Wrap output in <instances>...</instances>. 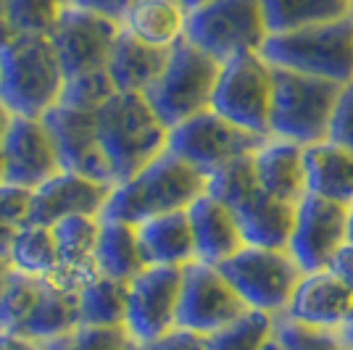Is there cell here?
<instances>
[{
	"label": "cell",
	"mask_w": 353,
	"mask_h": 350,
	"mask_svg": "<svg viewBox=\"0 0 353 350\" xmlns=\"http://www.w3.org/2000/svg\"><path fill=\"white\" fill-rule=\"evenodd\" d=\"M95 124L114 187L169 150V127L143 92H114L95 111Z\"/></svg>",
	"instance_id": "6da1fadb"
},
{
	"label": "cell",
	"mask_w": 353,
	"mask_h": 350,
	"mask_svg": "<svg viewBox=\"0 0 353 350\" xmlns=\"http://www.w3.org/2000/svg\"><path fill=\"white\" fill-rule=\"evenodd\" d=\"M208 192V176L190 166L172 150L161 153L140 169L132 179L111 190L103 219H119L127 224H143L153 216L188 211L201 195Z\"/></svg>",
	"instance_id": "7a4b0ae2"
},
{
	"label": "cell",
	"mask_w": 353,
	"mask_h": 350,
	"mask_svg": "<svg viewBox=\"0 0 353 350\" xmlns=\"http://www.w3.org/2000/svg\"><path fill=\"white\" fill-rule=\"evenodd\" d=\"M66 72L45 34H14L0 48V101L14 116L43 119L61 103Z\"/></svg>",
	"instance_id": "3957f363"
},
{
	"label": "cell",
	"mask_w": 353,
	"mask_h": 350,
	"mask_svg": "<svg viewBox=\"0 0 353 350\" xmlns=\"http://www.w3.org/2000/svg\"><path fill=\"white\" fill-rule=\"evenodd\" d=\"M208 192L235 211L245 245L288 248L293 234L295 205L282 203L261 190L253 169V156H245L208 176Z\"/></svg>",
	"instance_id": "277c9868"
},
{
	"label": "cell",
	"mask_w": 353,
	"mask_h": 350,
	"mask_svg": "<svg viewBox=\"0 0 353 350\" xmlns=\"http://www.w3.org/2000/svg\"><path fill=\"white\" fill-rule=\"evenodd\" d=\"M274 69L306 74L335 85L353 82V16L309 30L269 34L259 50Z\"/></svg>",
	"instance_id": "5b68a950"
},
{
	"label": "cell",
	"mask_w": 353,
	"mask_h": 350,
	"mask_svg": "<svg viewBox=\"0 0 353 350\" xmlns=\"http://www.w3.org/2000/svg\"><path fill=\"white\" fill-rule=\"evenodd\" d=\"M343 85L274 69V98L269 114V137H282L309 147L330 140V124Z\"/></svg>",
	"instance_id": "8992f818"
},
{
	"label": "cell",
	"mask_w": 353,
	"mask_h": 350,
	"mask_svg": "<svg viewBox=\"0 0 353 350\" xmlns=\"http://www.w3.org/2000/svg\"><path fill=\"white\" fill-rule=\"evenodd\" d=\"M221 63L182 40L169 50V59L159 79L145 92L148 103L169 130L211 108L214 88L219 79Z\"/></svg>",
	"instance_id": "52a82bcc"
},
{
	"label": "cell",
	"mask_w": 353,
	"mask_h": 350,
	"mask_svg": "<svg viewBox=\"0 0 353 350\" xmlns=\"http://www.w3.org/2000/svg\"><path fill=\"white\" fill-rule=\"evenodd\" d=\"M219 271L243 298L250 311H264L277 316L288 311L298 282L303 277L288 248H259L245 245L232 258L219 263Z\"/></svg>",
	"instance_id": "ba28073f"
},
{
	"label": "cell",
	"mask_w": 353,
	"mask_h": 350,
	"mask_svg": "<svg viewBox=\"0 0 353 350\" xmlns=\"http://www.w3.org/2000/svg\"><path fill=\"white\" fill-rule=\"evenodd\" d=\"M269 37L261 0H211L208 6L188 14V34L219 63L245 53H259Z\"/></svg>",
	"instance_id": "9c48e42d"
},
{
	"label": "cell",
	"mask_w": 353,
	"mask_h": 350,
	"mask_svg": "<svg viewBox=\"0 0 353 350\" xmlns=\"http://www.w3.org/2000/svg\"><path fill=\"white\" fill-rule=\"evenodd\" d=\"M274 98V66L261 53H245L221 63L211 111L243 130L269 137Z\"/></svg>",
	"instance_id": "30bf717a"
},
{
	"label": "cell",
	"mask_w": 353,
	"mask_h": 350,
	"mask_svg": "<svg viewBox=\"0 0 353 350\" xmlns=\"http://www.w3.org/2000/svg\"><path fill=\"white\" fill-rule=\"evenodd\" d=\"M264 140L266 137L237 127L211 108L169 130V150L206 176L245 156H253L264 145Z\"/></svg>",
	"instance_id": "8fae6325"
},
{
	"label": "cell",
	"mask_w": 353,
	"mask_h": 350,
	"mask_svg": "<svg viewBox=\"0 0 353 350\" xmlns=\"http://www.w3.org/2000/svg\"><path fill=\"white\" fill-rule=\"evenodd\" d=\"M182 271L174 266H145L127 285L124 329L137 345H153L176 329Z\"/></svg>",
	"instance_id": "7c38bea8"
},
{
	"label": "cell",
	"mask_w": 353,
	"mask_h": 350,
	"mask_svg": "<svg viewBox=\"0 0 353 350\" xmlns=\"http://www.w3.org/2000/svg\"><path fill=\"white\" fill-rule=\"evenodd\" d=\"M248 311L243 298L219 271V266L192 261L182 271V295L176 329H188L192 335L211 337L224 329Z\"/></svg>",
	"instance_id": "4fadbf2b"
},
{
	"label": "cell",
	"mask_w": 353,
	"mask_h": 350,
	"mask_svg": "<svg viewBox=\"0 0 353 350\" xmlns=\"http://www.w3.org/2000/svg\"><path fill=\"white\" fill-rule=\"evenodd\" d=\"M348 243V208L316 195H306L295 205L293 234L288 250L303 274L324 271Z\"/></svg>",
	"instance_id": "5bb4252c"
},
{
	"label": "cell",
	"mask_w": 353,
	"mask_h": 350,
	"mask_svg": "<svg viewBox=\"0 0 353 350\" xmlns=\"http://www.w3.org/2000/svg\"><path fill=\"white\" fill-rule=\"evenodd\" d=\"M121 24L82 8L66 6L50 40L56 45L66 79L79 74L103 72Z\"/></svg>",
	"instance_id": "9a60e30c"
},
{
	"label": "cell",
	"mask_w": 353,
	"mask_h": 350,
	"mask_svg": "<svg viewBox=\"0 0 353 350\" xmlns=\"http://www.w3.org/2000/svg\"><path fill=\"white\" fill-rule=\"evenodd\" d=\"M0 156L6 166V182L27 190H37L61 172L59 150L43 119L16 116L0 145Z\"/></svg>",
	"instance_id": "2e32d148"
},
{
	"label": "cell",
	"mask_w": 353,
	"mask_h": 350,
	"mask_svg": "<svg viewBox=\"0 0 353 350\" xmlns=\"http://www.w3.org/2000/svg\"><path fill=\"white\" fill-rule=\"evenodd\" d=\"M43 121L53 137V145L59 150L61 169L111 185L108 166H105L101 143H98L95 111H79V108H69L59 103L56 108L45 114Z\"/></svg>",
	"instance_id": "e0dca14e"
},
{
	"label": "cell",
	"mask_w": 353,
	"mask_h": 350,
	"mask_svg": "<svg viewBox=\"0 0 353 350\" xmlns=\"http://www.w3.org/2000/svg\"><path fill=\"white\" fill-rule=\"evenodd\" d=\"M111 185L61 169L32 192V221L53 227L69 216H103Z\"/></svg>",
	"instance_id": "ac0fdd59"
},
{
	"label": "cell",
	"mask_w": 353,
	"mask_h": 350,
	"mask_svg": "<svg viewBox=\"0 0 353 350\" xmlns=\"http://www.w3.org/2000/svg\"><path fill=\"white\" fill-rule=\"evenodd\" d=\"M353 308V290L343 279L324 269V271H309L303 274L293 298L288 303L285 319L314 327V329H335L338 332L343 321L348 319Z\"/></svg>",
	"instance_id": "d6986e66"
},
{
	"label": "cell",
	"mask_w": 353,
	"mask_h": 350,
	"mask_svg": "<svg viewBox=\"0 0 353 350\" xmlns=\"http://www.w3.org/2000/svg\"><path fill=\"white\" fill-rule=\"evenodd\" d=\"M188 216L195 237V261L219 266L227 258H232L237 250L245 248V237L235 211L211 192L201 195L188 208Z\"/></svg>",
	"instance_id": "ffe728a7"
},
{
	"label": "cell",
	"mask_w": 353,
	"mask_h": 350,
	"mask_svg": "<svg viewBox=\"0 0 353 350\" xmlns=\"http://www.w3.org/2000/svg\"><path fill=\"white\" fill-rule=\"evenodd\" d=\"M303 153L306 147L298 143L282 140V137H266L264 145L253 153V169L261 190L282 203H301L309 195Z\"/></svg>",
	"instance_id": "44dd1931"
},
{
	"label": "cell",
	"mask_w": 353,
	"mask_h": 350,
	"mask_svg": "<svg viewBox=\"0 0 353 350\" xmlns=\"http://www.w3.org/2000/svg\"><path fill=\"white\" fill-rule=\"evenodd\" d=\"M137 243L145 266L185 269L195 261V237L188 211L163 214L137 224Z\"/></svg>",
	"instance_id": "7402d4cb"
},
{
	"label": "cell",
	"mask_w": 353,
	"mask_h": 350,
	"mask_svg": "<svg viewBox=\"0 0 353 350\" xmlns=\"http://www.w3.org/2000/svg\"><path fill=\"white\" fill-rule=\"evenodd\" d=\"M169 59V50L137 40L127 30H119L111 56L105 63V72L111 76L117 92H143L159 79Z\"/></svg>",
	"instance_id": "603a6c76"
},
{
	"label": "cell",
	"mask_w": 353,
	"mask_h": 350,
	"mask_svg": "<svg viewBox=\"0 0 353 350\" xmlns=\"http://www.w3.org/2000/svg\"><path fill=\"white\" fill-rule=\"evenodd\" d=\"M306 185L309 195L332 200L345 208L353 205V153L332 140L309 145L306 153Z\"/></svg>",
	"instance_id": "cb8c5ba5"
},
{
	"label": "cell",
	"mask_w": 353,
	"mask_h": 350,
	"mask_svg": "<svg viewBox=\"0 0 353 350\" xmlns=\"http://www.w3.org/2000/svg\"><path fill=\"white\" fill-rule=\"evenodd\" d=\"M121 30L153 48L172 50L188 34V11L176 0H134Z\"/></svg>",
	"instance_id": "d4e9b609"
},
{
	"label": "cell",
	"mask_w": 353,
	"mask_h": 350,
	"mask_svg": "<svg viewBox=\"0 0 353 350\" xmlns=\"http://www.w3.org/2000/svg\"><path fill=\"white\" fill-rule=\"evenodd\" d=\"M95 269L98 274L121 282H130L145 269L134 224L101 216V232L95 243Z\"/></svg>",
	"instance_id": "484cf974"
},
{
	"label": "cell",
	"mask_w": 353,
	"mask_h": 350,
	"mask_svg": "<svg viewBox=\"0 0 353 350\" xmlns=\"http://www.w3.org/2000/svg\"><path fill=\"white\" fill-rule=\"evenodd\" d=\"M82 327L79 316V292L66 290L56 282L45 279L40 300L32 311L30 321L24 327V337H32L37 342H50L56 337L72 335L74 329Z\"/></svg>",
	"instance_id": "4316f807"
},
{
	"label": "cell",
	"mask_w": 353,
	"mask_h": 350,
	"mask_svg": "<svg viewBox=\"0 0 353 350\" xmlns=\"http://www.w3.org/2000/svg\"><path fill=\"white\" fill-rule=\"evenodd\" d=\"M261 8L269 34L309 30L353 16L351 0H261Z\"/></svg>",
	"instance_id": "83f0119b"
},
{
	"label": "cell",
	"mask_w": 353,
	"mask_h": 350,
	"mask_svg": "<svg viewBox=\"0 0 353 350\" xmlns=\"http://www.w3.org/2000/svg\"><path fill=\"white\" fill-rule=\"evenodd\" d=\"M8 266L16 271H24L30 277L50 279L61 266L59 245L53 227L45 224H27L16 229L11 250H8Z\"/></svg>",
	"instance_id": "f1b7e54d"
},
{
	"label": "cell",
	"mask_w": 353,
	"mask_h": 350,
	"mask_svg": "<svg viewBox=\"0 0 353 350\" xmlns=\"http://www.w3.org/2000/svg\"><path fill=\"white\" fill-rule=\"evenodd\" d=\"M127 285L121 279L92 277L79 290V316L82 327H124L127 319Z\"/></svg>",
	"instance_id": "f546056e"
},
{
	"label": "cell",
	"mask_w": 353,
	"mask_h": 350,
	"mask_svg": "<svg viewBox=\"0 0 353 350\" xmlns=\"http://www.w3.org/2000/svg\"><path fill=\"white\" fill-rule=\"evenodd\" d=\"M43 282L45 279L40 277H30L24 271L8 269L6 282L0 287V332H8V335L24 332L32 311L40 300Z\"/></svg>",
	"instance_id": "4dcf8cb0"
},
{
	"label": "cell",
	"mask_w": 353,
	"mask_h": 350,
	"mask_svg": "<svg viewBox=\"0 0 353 350\" xmlns=\"http://www.w3.org/2000/svg\"><path fill=\"white\" fill-rule=\"evenodd\" d=\"M277 316L264 311H245L240 319L206 337V350H266L274 340Z\"/></svg>",
	"instance_id": "1f68e13d"
},
{
	"label": "cell",
	"mask_w": 353,
	"mask_h": 350,
	"mask_svg": "<svg viewBox=\"0 0 353 350\" xmlns=\"http://www.w3.org/2000/svg\"><path fill=\"white\" fill-rule=\"evenodd\" d=\"M6 8L14 34L50 37L66 8V0H6Z\"/></svg>",
	"instance_id": "d6a6232c"
},
{
	"label": "cell",
	"mask_w": 353,
	"mask_h": 350,
	"mask_svg": "<svg viewBox=\"0 0 353 350\" xmlns=\"http://www.w3.org/2000/svg\"><path fill=\"white\" fill-rule=\"evenodd\" d=\"M274 340L280 342L282 350H351L335 329H314V327L295 324L285 316L277 319Z\"/></svg>",
	"instance_id": "836d02e7"
},
{
	"label": "cell",
	"mask_w": 353,
	"mask_h": 350,
	"mask_svg": "<svg viewBox=\"0 0 353 350\" xmlns=\"http://www.w3.org/2000/svg\"><path fill=\"white\" fill-rule=\"evenodd\" d=\"M45 350H127L132 340L124 327H79L72 335L43 342Z\"/></svg>",
	"instance_id": "e575fe53"
},
{
	"label": "cell",
	"mask_w": 353,
	"mask_h": 350,
	"mask_svg": "<svg viewBox=\"0 0 353 350\" xmlns=\"http://www.w3.org/2000/svg\"><path fill=\"white\" fill-rule=\"evenodd\" d=\"M114 92H117V88H114L108 72L103 69V72L79 74V76L66 79L61 103L69 108H79V111H98Z\"/></svg>",
	"instance_id": "d590c367"
},
{
	"label": "cell",
	"mask_w": 353,
	"mask_h": 350,
	"mask_svg": "<svg viewBox=\"0 0 353 350\" xmlns=\"http://www.w3.org/2000/svg\"><path fill=\"white\" fill-rule=\"evenodd\" d=\"M32 192L11 182L0 185V224L21 229L32 221Z\"/></svg>",
	"instance_id": "8d00e7d4"
},
{
	"label": "cell",
	"mask_w": 353,
	"mask_h": 350,
	"mask_svg": "<svg viewBox=\"0 0 353 350\" xmlns=\"http://www.w3.org/2000/svg\"><path fill=\"white\" fill-rule=\"evenodd\" d=\"M330 140L348 147L353 153V82L343 85V90H340L338 105H335V114H332V124H330Z\"/></svg>",
	"instance_id": "74e56055"
},
{
	"label": "cell",
	"mask_w": 353,
	"mask_h": 350,
	"mask_svg": "<svg viewBox=\"0 0 353 350\" xmlns=\"http://www.w3.org/2000/svg\"><path fill=\"white\" fill-rule=\"evenodd\" d=\"M134 0H69V6L74 8H82V11H90L95 16H103L108 21H117L121 24L127 11L132 8Z\"/></svg>",
	"instance_id": "f35d334b"
},
{
	"label": "cell",
	"mask_w": 353,
	"mask_h": 350,
	"mask_svg": "<svg viewBox=\"0 0 353 350\" xmlns=\"http://www.w3.org/2000/svg\"><path fill=\"white\" fill-rule=\"evenodd\" d=\"M148 350H206V337L192 335L188 329H174L166 337L156 340Z\"/></svg>",
	"instance_id": "ab89813d"
},
{
	"label": "cell",
	"mask_w": 353,
	"mask_h": 350,
	"mask_svg": "<svg viewBox=\"0 0 353 350\" xmlns=\"http://www.w3.org/2000/svg\"><path fill=\"white\" fill-rule=\"evenodd\" d=\"M330 271H335L348 287L353 290V245L351 243H345L340 253L335 256V261L330 263Z\"/></svg>",
	"instance_id": "60d3db41"
},
{
	"label": "cell",
	"mask_w": 353,
	"mask_h": 350,
	"mask_svg": "<svg viewBox=\"0 0 353 350\" xmlns=\"http://www.w3.org/2000/svg\"><path fill=\"white\" fill-rule=\"evenodd\" d=\"M0 350H45V345L32 340V337L0 332Z\"/></svg>",
	"instance_id": "b9f144b4"
},
{
	"label": "cell",
	"mask_w": 353,
	"mask_h": 350,
	"mask_svg": "<svg viewBox=\"0 0 353 350\" xmlns=\"http://www.w3.org/2000/svg\"><path fill=\"white\" fill-rule=\"evenodd\" d=\"M14 37L11 24H8V8H6V0H0V48Z\"/></svg>",
	"instance_id": "7bdbcfd3"
},
{
	"label": "cell",
	"mask_w": 353,
	"mask_h": 350,
	"mask_svg": "<svg viewBox=\"0 0 353 350\" xmlns=\"http://www.w3.org/2000/svg\"><path fill=\"white\" fill-rule=\"evenodd\" d=\"M14 114H11V108L6 105V103L0 101V145H3V140H6V134L11 130V124H14Z\"/></svg>",
	"instance_id": "ee69618b"
},
{
	"label": "cell",
	"mask_w": 353,
	"mask_h": 350,
	"mask_svg": "<svg viewBox=\"0 0 353 350\" xmlns=\"http://www.w3.org/2000/svg\"><path fill=\"white\" fill-rule=\"evenodd\" d=\"M14 234H16V229L6 227V224H0V258H3V261L8 258V250H11V243H14Z\"/></svg>",
	"instance_id": "f6af8a7d"
},
{
	"label": "cell",
	"mask_w": 353,
	"mask_h": 350,
	"mask_svg": "<svg viewBox=\"0 0 353 350\" xmlns=\"http://www.w3.org/2000/svg\"><path fill=\"white\" fill-rule=\"evenodd\" d=\"M338 332H340V337L348 342V348L353 350V308H351V313H348V319L343 321V327H340Z\"/></svg>",
	"instance_id": "bcb514c9"
},
{
	"label": "cell",
	"mask_w": 353,
	"mask_h": 350,
	"mask_svg": "<svg viewBox=\"0 0 353 350\" xmlns=\"http://www.w3.org/2000/svg\"><path fill=\"white\" fill-rule=\"evenodd\" d=\"M188 14H192V11H198V8H203V6H208L211 0H176Z\"/></svg>",
	"instance_id": "7dc6e473"
},
{
	"label": "cell",
	"mask_w": 353,
	"mask_h": 350,
	"mask_svg": "<svg viewBox=\"0 0 353 350\" xmlns=\"http://www.w3.org/2000/svg\"><path fill=\"white\" fill-rule=\"evenodd\" d=\"M8 269H11V266H8V261H3V258H0V287H3V282H6V274H8Z\"/></svg>",
	"instance_id": "c3c4849f"
},
{
	"label": "cell",
	"mask_w": 353,
	"mask_h": 350,
	"mask_svg": "<svg viewBox=\"0 0 353 350\" xmlns=\"http://www.w3.org/2000/svg\"><path fill=\"white\" fill-rule=\"evenodd\" d=\"M348 243L353 245V205L348 208Z\"/></svg>",
	"instance_id": "681fc988"
},
{
	"label": "cell",
	"mask_w": 353,
	"mask_h": 350,
	"mask_svg": "<svg viewBox=\"0 0 353 350\" xmlns=\"http://www.w3.org/2000/svg\"><path fill=\"white\" fill-rule=\"evenodd\" d=\"M6 182V166H3V156H0V185Z\"/></svg>",
	"instance_id": "f907efd6"
},
{
	"label": "cell",
	"mask_w": 353,
	"mask_h": 350,
	"mask_svg": "<svg viewBox=\"0 0 353 350\" xmlns=\"http://www.w3.org/2000/svg\"><path fill=\"white\" fill-rule=\"evenodd\" d=\"M266 350H282V348H280V342H277V340H272V342H269V348H266Z\"/></svg>",
	"instance_id": "816d5d0a"
},
{
	"label": "cell",
	"mask_w": 353,
	"mask_h": 350,
	"mask_svg": "<svg viewBox=\"0 0 353 350\" xmlns=\"http://www.w3.org/2000/svg\"><path fill=\"white\" fill-rule=\"evenodd\" d=\"M127 350H148V345H137V342H132V345H130Z\"/></svg>",
	"instance_id": "f5cc1de1"
},
{
	"label": "cell",
	"mask_w": 353,
	"mask_h": 350,
	"mask_svg": "<svg viewBox=\"0 0 353 350\" xmlns=\"http://www.w3.org/2000/svg\"><path fill=\"white\" fill-rule=\"evenodd\" d=\"M351 6H353V0H351Z\"/></svg>",
	"instance_id": "db71d44e"
}]
</instances>
